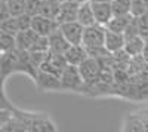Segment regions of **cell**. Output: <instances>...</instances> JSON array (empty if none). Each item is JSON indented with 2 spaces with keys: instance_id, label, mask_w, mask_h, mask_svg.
Masks as SVG:
<instances>
[{
  "instance_id": "13",
  "label": "cell",
  "mask_w": 148,
  "mask_h": 132,
  "mask_svg": "<svg viewBox=\"0 0 148 132\" xmlns=\"http://www.w3.org/2000/svg\"><path fill=\"white\" fill-rule=\"evenodd\" d=\"M64 58L67 64H71V65H79L84 58H88V54H86V49L82 43L79 45H70L65 52H64Z\"/></svg>"
},
{
  "instance_id": "16",
  "label": "cell",
  "mask_w": 148,
  "mask_h": 132,
  "mask_svg": "<svg viewBox=\"0 0 148 132\" xmlns=\"http://www.w3.org/2000/svg\"><path fill=\"white\" fill-rule=\"evenodd\" d=\"M132 15L127 14V15H113L108 22L105 24V28L107 30H111V31H116V33H123L126 28V25L129 24Z\"/></svg>"
},
{
  "instance_id": "33",
  "label": "cell",
  "mask_w": 148,
  "mask_h": 132,
  "mask_svg": "<svg viewBox=\"0 0 148 132\" xmlns=\"http://www.w3.org/2000/svg\"><path fill=\"white\" fill-rule=\"evenodd\" d=\"M145 18H147V28H148V12H145ZM145 40H148V36H147Z\"/></svg>"
},
{
  "instance_id": "17",
  "label": "cell",
  "mask_w": 148,
  "mask_h": 132,
  "mask_svg": "<svg viewBox=\"0 0 148 132\" xmlns=\"http://www.w3.org/2000/svg\"><path fill=\"white\" fill-rule=\"evenodd\" d=\"M59 5L61 3L59 2H55V0H42L39 14L40 15H45L47 18H53L55 19V15H56V12H58Z\"/></svg>"
},
{
  "instance_id": "8",
  "label": "cell",
  "mask_w": 148,
  "mask_h": 132,
  "mask_svg": "<svg viewBox=\"0 0 148 132\" xmlns=\"http://www.w3.org/2000/svg\"><path fill=\"white\" fill-rule=\"evenodd\" d=\"M34 82L43 91H62L59 77L55 74H51V73H46V71H42V70H37Z\"/></svg>"
},
{
  "instance_id": "23",
  "label": "cell",
  "mask_w": 148,
  "mask_h": 132,
  "mask_svg": "<svg viewBox=\"0 0 148 132\" xmlns=\"http://www.w3.org/2000/svg\"><path fill=\"white\" fill-rule=\"evenodd\" d=\"M49 51V43H47V36H39L37 40L33 43L28 52H47Z\"/></svg>"
},
{
  "instance_id": "28",
  "label": "cell",
  "mask_w": 148,
  "mask_h": 132,
  "mask_svg": "<svg viewBox=\"0 0 148 132\" xmlns=\"http://www.w3.org/2000/svg\"><path fill=\"white\" fill-rule=\"evenodd\" d=\"M40 5H42V0H27L25 2V12L28 15H37L40 10Z\"/></svg>"
},
{
  "instance_id": "29",
  "label": "cell",
  "mask_w": 148,
  "mask_h": 132,
  "mask_svg": "<svg viewBox=\"0 0 148 132\" xmlns=\"http://www.w3.org/2000/svg\"><path fill=\"white\" fill-rule=\"evenodd\" d=\"M12 110H8V109H0V129H2V126L10 119L12 116Z\"/></svg>"
},
{
  "instance_id": "6",
  "label": "cell",
  "mask_w": 148,
  "mask_h": 132,
  "mask_svg": "<svg viewBox=\"0 0 148 132\" xmlns=\"http://www.w3.org/2000/svg\"><path fill=\"white\" fill-rule=\"evenodd\" d=\"M31 30H34L39 36H49L55 28H58V22L53 18H47L45 15H33L31 16Z\"/></svg>"
},
{
  "instance_id": "14",
  "label": "cell",
  "mask_w": 148,
  "mask_h": 132,
  "mask_svg": "<svg viewBox=\"0 0 148 132\" xmlns=\"http://www.w3.org/2000/svg\"><path fill=\"white\" fill-rule=\"evenodd\" d=\"M76 21H79L83 27H88V25H92V24H95V16H93V10H92L90 0H88V2H83V3H79Z\"/></svg>"
},
{
  "instance_id": "21",
  "label": "cell",
  "mask_w": 148,
  "mask_h": 132,
  "mask_svg": "<svg viewBox=\"0 0 148 132\" xmlns=\"http://www.w3.org/2000/svg\"><path fill=\"white\" fill-rule=\"evenodd\" d=\"M86 49V54L88 56H92V58H96V59H101V58H105L110 55V52L105 49V46L101 45V46H84Z\"/></svg>"
},
{
  "instance_id": "18",
  "label": "cell",
  "mask_w": 148,
  "mask_h": 132,
  "mask_svg": "<svg viewBox=\"0 0 148 132\" xmlns=\"http://www.w3.org/2000/svg\"><path fill=\"white\" fill-rule=\"evenodd\" d=\"M15 49V36L0 30V52H9Z\"/></svg>"
},
{
  "instance_id": "2",
  "label": "cell",
  "mask_w": 148,
  "mask_h": 132,
  "mask_svg": "<svg viewBox=\"0 0 148 132\" xmlns=\"http://www.w3.org/2000/svg\"><path fill=\"white\" fill-rule=\"evenodd\" d=\"M104 34H105V25H101L98 22L84 27L82 45L83 46H101L104 45Z\"/></svg>"
},
{
  "instance_id": "35",
  "label": "cell",
  "mask_w": 148,
  "mask_h": 132,
  "mask_svg": "<svg viewBox=\"0 0 148 132\" xmlns=\"http://www.w3.org/2000/svg\"><path fill=\"white\" fill-rule=\"evenodd\" d=\"M73 2H77V3H83V2H88V0H73Z\"/></svg>"
},
{
  "instance_id": "32",
  "label": "cell",
  "mask_w": 148,
  "mask_h": 132,
  "mask_svg": "<svg viewBox=\"0 0 148 132\" xmlns=\"http://www.w3.org/2000/svg\"><path fill=\"white\" fill-rule=\"evenodd\" d=\"M142 3H144V6H145V10L148 12V0H142Z\"/></svg>"
},
{
  "instance_id": "15",
  "label": "cell",
  "mask_w": 148,
  "mask_h": 132,
  "mask_svg": "<svg viewBox=\"0 0 148 132\" xmlns=\"http://www.w3.org/2000/svg\"><path fill=\"white\" fill-rule=\"evenodd\" d=\"M144 45H145V40L141 37V36H135V37L125 39V45H123V51H125V52H126V54H127V55L132 58V56L141 55Z\"/></svg>"
},
{
  "instance_id": "19",
  "label": "cell",
  "mask_w": 148,
  "mask_h": 132,
  "mask_svg": "<svg viewBox=\"0 0 148 132\" xmlns=\"http://www.w3.org/2000/svg\"><path fill=\"white\" fill-rule=\"evenodd\" d=\"M110 5L113 15H127L130 10V0H111Z\"/></svg>"
},
{
  "instance_id": "12",
  "label": "cell",
  "mask_w": 148,
  "mask_h": 132,
  "mask_svg": "<svg viewBox=\"0 0 148 132\" xmlns=\"http://www.w3.org/2000/svg\"><path fill=\"white\" fill-rule=\"evenodd\" d=\"M92 10H93V16H95V22L105 25L108 22V19L113 16V10H111V5L105 3V2H92Z\"/></svg>"
},
{
  "instance_id": "37",
  "label": "cell",
  "mask_w": 148,
  "mask_h": 132,
  "mask_svg": "<svg viewBox=\"0 0 148 132\" xmlns=\"http://www.w3.org/2000/svg\"><path fill=\"white\" fill-rule=\"evenodd\" d=\"M0 55H2V52H0Z\"/></svg>"
},
{
  "instance_id": "26",
  "label": "cell",
  "mask_w": 148,
  "mask_h": 132,
  "mask_svg": "<svg viewBox=\"0 0 148 132\" xmlns=\"http://www.w3.org/2000/svg\"><path fill=\"white\" fill-rule=\"evenodd\" d=\"M145 6L142 3V0H130V10L129 14L132 16H141L145 14Z\"/></svg>"
},
{
  "instance_id": "9",
  "label": "cell",
  "mask_w": 148,
  "mask_h": 132,
  "mask_svg": "<svg viewBox=\"0 0 148 132\" xmlns=\"http://www.w3.org/2000/svg\"><path fill=\"white\" fill-rule=\"evenodd\" d=\"M47 43H49V51L53 52V54H61V55H64L65 49L70 46V43L62 36L59 28H55L47 36Z\"/></svg>"
},
{
  "instance_id": "20",
  "label": "cell",
  "mask_w": 148,
  "mask_h": 132,
  "mask_svg": "<svg viewBox=\"0 0 148 132\" xmlns=\"http://www.w3.org/2000/svg\"><path fill=\"white\" fill-rule=\"evenodd\" d=\"M25 2L27 0H6L10 16H18L25 12Z\"/></svg>"
},
{
  "instance_id": "34",
  "label": "cell",
  "mask_w": 148,
  "mask_h": 132,
  "mask_svg": "<svg viewBox=\"0 0 148 132\" xmlns=\"http://www.w3.org/2000/svg\"><path fill=\"white\" fill-rule=\"evenodd\" d=\"M92 2H105V3H110L111 0H92Z\"/></svg>"
},
{
  "instance_id": "25",
  "label": "cell",
  "mask_w": 148,
  "mask_h": 132,
  "mask_svg": "<svg viewBox=\"0 0 148 132\" xmlns=\"http://www.w3.org/2000/svg\"><path fill=\"white\" fill-rule=\"evenodd\" d=\"M123 36L125 39H129V37H135V36H139V31H138V22H136V18L132 16L129 24L126 25L125 31H123Z\"/></svg>"
},
{
  "instance_id": "10",
  "label": "cell",
  "mask_w": 148,
  "mask_h": 132,
  "mask_svg": "<svg viewBox=\"0 0 148 132\" xmlns=\"http://www.w3.org/2000/svg\"><path fill=\"white\" fill-rule=\"evenodd\" d=\"M37 37H39V34L31 28L18 31L15 34V47L19 51H30V47L37 40Z\"/></svg>"
},
{
  "instance_id": "36",
  "label": "cell",
  "mask_w": 148,
  "mask_h": 132,
  "mask_svg": "<svg viewBox=\"0 0 148 132\" xmlns=\"http://www.w3.org/2000/svg\"><path fill=\"white\" fill-rule=\"evenodd\" d=\"M55 2H59L61 3V2H64V0H55Z\"/></svg>"
},
{
  "instance_id": "7",
  "label": "cell",
  "mask_w": 148,
  "mask_h": 132,
  "mask_svg": "<svg viewBox=\"0 0 148 132\" xmlns=\"http://www.w3.org/2000/svg\"><path fill=\"white\" fill-rule=\"evenodd\" d=\"M77 9H79V3L77 2H73V0H64L61 2L58 12L55 15V21L59 24H64V22H70V21H76L77 18Z\"/></svg>"
},
{
  "instance_id": "30",
  "label": "cell",
  "mask_w": 148,
  "mask_h": 132,
  "mask_svg": "<svg viewBox=\"0 0 148 132\" xmlns=\"http://www.w3.org/2000/svg\"><path fill=\"white\" fill-rule=\"evenodd\" d=\"M9 16H10V14H9V9L6 5V0H0V22Z\"/></svg>"
},
{
  "instance_id": "31",
  "label": "cell",
  "mask_w": 148,
  "mask_h": 132,
  "mask_svg": "<svg viewBox=\"0 0 148 132\" xmlns=\"http://www.w3.org/2000/svg\"><path fill=\"white\" fill-rule=\"evenodd\" d=\"M141 56H142V59H144V63L148 64V40H145V45H144V47H142Z\"/></svg>"
},
{
  "instance_id": "3",
  "label": "cell",
  "mask_w": 148,
  "mask_h": 132,
  "mask_svg": "<svg viewBox=\"0 0 148 132\" xmlns=\"http://www.w3.org/2000/svg\"><path fill=\"white\" fill-rule=\"evenodd\" d=\"M67 65V61H65V58L64 55H61V54H53L51 51H47L45 59L42 61L39 70L42 71H46V73H51V74H55L59 77L61 74V71H62V68Z\"/></svg>"
},
{
  "instance_id": "1",
  "label": "cell",
  "mask_w": 148,
  "mask_h": 132,
  "mask_svg": "<svg viewBox=\"0 0 148 132\" xmlns=\"http://www.w3.org/2000/svg\"><path fill=\"white\" fill-rule=\"evenodd\" d=\"M59 82H61V86H62V91L80 92L83 86V80L80 77L77 65H71V64H67L62 68V71L59 74Z\"/></svg>"
},
{
  "instance_id": "4",
  "label": "cell",
  "mask_w": 148,
  "mask_h": 132,
  "mask_svg": "<svg viewBox=\"0 0 148 132\" xmlns=\"http://www.w3.org/2000/svg\"><path fill=\"white\" fill-rule=\"evenodd\" d=\"M58 28L61 30L62 36L67 39V42L70 45H79L82 43V37H83V25L79 21H70V22H64L59 24Z\"/></svg>"
},
{
  "instance_id": "5",
  "label": "cell",
  "mask_w": 148,
  "mask_h": 132,
  "mask_svg": "<svg viewBox=\"0 0 148 132\" xmlns=\"http://www.w3.org/2000/svg\"><path fill=\"white\" fill-rule=\"evenodd\" d=\"M77 70L80 73L83 83H92V82L96 80L98 70H99V61H98L96 58L88 56L77 65Z\"/></svg>"
},
{
  "instance_id": "11",
  "label": "cell",
  "mask_w": 148,
  "mask_h": 132,
  "mask_svg": "<svg viewBox=\"0 0 148 132\" xmlns=\"http://www.w3.org/2000/svg\"><path fill=\"white\" fill-rule=\"evenodd\" d=\"M123 45H125V36H123V33H116V31H111V30L105 28L104 46L110 54L123 49Z\"/></svg>"
},
{
  "instance_id": "22",
  "label": "cell",
  "mask_w": 148,
  "mask_h": 132,
  "mask_svg": "<svg viewBox=\"0 0 148 132\" xmlns=\"http://www.w3.org/2000/svg\"><path fill=\"white\" fill-rule=\"evenodd\" d=\"M0 30H3L9 34H16L18 33V24H16V18L15 16H9L6 19H3L0 22Z\"/></svg>"
},
{
  "instance_id": "27",
  "label": "cell",
  "mask_w": 148,
  "mask_h": 132,
  "mask_svg": "<svg viewBox=\"0 0 148 132\" xmlns=\"http://www.w3.org/2000/svg\"><path fill=\"white\" fill-rule=\"evenodd\" d=\"M15 18H16V24H18V31L30 28V25H31V15H28L27 12H24V14H21V15H18Z\"/></svg>"
},
{
  "instance_id": "24",
  "label": "cell",
  "mask_w": 148,
  "mask_h": 132,
  "mask_svg": "<svg viewBox=\"0 0 148 132\" xmlns=\"http://www.w3.org/2000/svg\"><path fill=\"white\" fill-rule=\"evenodd\" d=\"M5 79H6V77H5L2 73H0V109H8V110H12V111H14V110H15V107L8 101L6 94H5V91H3V83H5Z\"/></svg>"
}]
</instances>
